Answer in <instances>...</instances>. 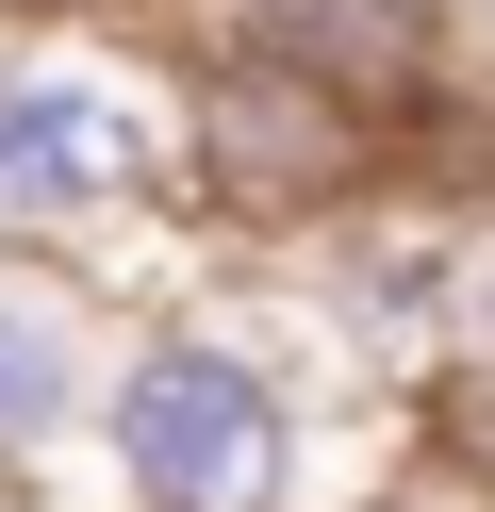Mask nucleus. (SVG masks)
Returning <instances> with one entry per match:
<instances>
[{
  "label": "nucleus",
  "instance_id": "nucleus-1",
  "mask_svg": "<svg viewBox=\"0 0 495 512\" xmlns=\"http://www.w3.org/2000/svg\"><path fill=\"white\" fill-rule=\"evenodd\" d=\"M347 413H396V397L347 380L297 265H231L182 298H132L116 380H99V446L50 496H83V512H347L363 479L330 463Z\"/></svg>",
  "mask_w": 495,
  "mask_h": 512
},
{
  "label": "nucleus",
  "instance_id": "nucleus-5",
  "mask_svg": "<svg viewBox=\"0 0 495 512\" xmlns=\"http://www.w3.org/2000/svg\"><path fill=\"white\" fill-rule=\"evenodd\" d=\"M446 430H462V463H479V479H495V380H479V397H462V413H446Z\"/></svg>",
  "mask_w": 495,
  "mask_h": 512
},
{
  "label": "nucleus",
  "instance_id": "nucleus-7",
  "mask_svg": "<svg viewBox=\"0 0 495 512\" xmlns=\"http://www.w3.org/2000/svg\"><path fill=\"white\" fill-rule=\"evenodd\" d=\"M0 512H50V496H33V479H0Z\"/></svg>",
  "mask_w": 495,
  "mask_h": 512
},
{
  "label": "nucleus",
  "instance_id": "nucleus-3",
  "mask_svg": "<svg viewBox=\"0 0 495 512\" xmlns=\"http://www.w3.org/2000/svg\"><path fill=\"white\" fill-rule=\"evenodd\" d=\"M116 331H132V281H116V265L0 248V479H33V496H50V479L99 446Z\"/></svg>",
  "mask_w": 495,
  "mask_h": 512
},
{
  "label": "nucleus",
  "instance_id": "nucleus-6",
  "mask_svg": "<svg viewBox=\"0 0 495 512\" xmlns=\"http://www.w3.org/2000/svg\"><path fill=\"white\" fill-rule=\"evenodd\" d=\"M429 17H446V34H462V17H495V0H429Z\"/></svg>",
  "mask_w": 495,
  "mask_h": 512
},
{
  "label": "nucleus",
  "instance_id": "nucleus-4",
  "mask_svg": "<svg viewBox=\"0 0 495 512\" xmlns=\"http://www.w3.org/2000/svg\"><path fill=\"white\" fill-rule=\"evenodd\" d=\"M50 17H149V0H0V34H50Z\"/></svg>",
  "mask_w": 495,
  "mask_h": 512
},
{
  "label": "nucleus",
  "instance_id": "nucleus-2",
  "mask_svg": "<svg viewBox=\"0 0 495 512\" xmlns=\"http://www.w3.org/2000/svg\"><path fill=\"white\" fill-rule=\"evenodd\" d=\"M182 215H198V67L165 17L0 34V248H66L132 281Z\"/></svg>",
  "mask_w": 495,
  "mask_h": 512
}]
</instances>
